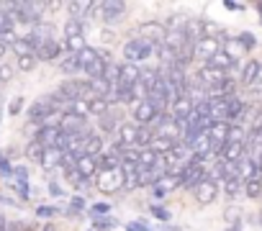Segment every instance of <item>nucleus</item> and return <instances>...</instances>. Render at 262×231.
Instances as JSON below:
<instances>
[{
  "instance_id": "nucleus-38",
  "label": "nucleus",
  "mask_w": 262,
  "mask_h": 231,
  "mask_svg": "<svg viewBox=\"0 0 262 231\" xmlns=\"http://www.w3.org/2000/svg\"><path fill=\"white\" fill-rule=\"evenodd\" d=\"M70 110L77 113V115H82V119H88V115H90V105H88V100H75V103H70Z\"/></svg>"
},
{
  "instance_id": "nucleus-53",
  "label": "nucleus",
  "mask_w": 262,
  "mask_h": 231,
  "mask_svg": "<svg viewBox=\"0 0 262 231\" xmlns=\"http://www.w3.org/2000/svg\"><path fill=\"white\" fill-rule=\"evenodd\" d=\"M41 231H54V226H52V223H44V226H41Z\"/></svg>"
},
{
  "instance_id": "nucleus-20",
  "label": "nucleus",
  "mask_w": 262,
  "mask_h": 231,
  "mask_svg": "<svg viewBox=\"0 0 262 231\" xmlns=\"http://www.w3.org/2000/svg\"><path fill=\"white\" fill-rule=\"evenodd\" d=\"M77 172L82 180H90L95 172H98V165H95V157H77Z\"/></svg>"
},
{
  "instance_id": "nucleus-54",
  "label": "nucleus",
  "mask_w": 262,
  "mask_h": 231,
  "mask_svg": "<svg viewBox=\"0 0 262 231\" xmlns=\"http://www.w3.org/2000/svg\"><path fill=\"white\" fill-rule=\"evenodd\" d=\"M257 82L262 85V64H259V75H257Z\"/></svg>"
},
{
  "instance_id": "nucleus-41",
  "label": "nucleus",
  "mask_w": 262,
  "mask_h": 231,
  "mask_svg": "<svg viewBox=\"0 0 262 231\" xmlns=\"http://www.w3.org/2000/svg\"><path fill=\"white\" fill-rule=\"evenodd\" d=\"M113 223H116V221L108 218V216H95V223H93V226L100 228V231H108V228H113Z\"/></svg>"
},
{
  "instance_id": "nucleus-8",
  "label": "nucleus",
  "mask_w": 262,
  "mask_h": 231,
  "mask_svg": "<svg viewBox=\"0 0 262 231\" xmlns=\"http://www.w3.org/2000/svg\"><path fill=\"white\" fill-rule=\"evenodd\" d=\"M206 177H208L206 165H195V167H188V170L180 175V185H183V188H188V190H195Z\"/></svg>"
},
{
  "instance_id": "nucleus-36",
  "label": "nucleus",
  "mask_w": 262,
  "mask_h": 231,
  "mask_svg": "<svg viewBox=\"0 0 262 231\" xmlns=\"http://www.w3.org/2000/svg\"><path fill=\"white\" fill-rule=\"evenodd\" d=\"M185 24H188V18H183V16H170L167 24H165V29H167V31H185Z\"/></svg>"
},
{
  "instance_id": "nucleus-9",
  "label": "nucleus",
  "mask_w": 262,
  "mask_h": 231,
  "mask_svg": "<svg viewBox=\"0 0 262 231\" xmlns=\"http://www.w3.org/2000/svg\"><path fill=\"white\" fill-rule=\"evenodd\" d=\"M54 113H57L54 103H52L49 98H41V100H36V103L29 108V119H31V121H41V126H44V121L49 119V115H54Z\"/></svg>"
},
{
  "instance_id": "nucleus-14",
  "label": "nucleus",
  "mask_w": 262,
  "mask_h": 231,
  "mask_svg": "<svg viewBox=\"0 0 262 231\" xmlns=\"http://www.w3.org/2000/svg\"><path fill=\"white\" fill-rule=\"evenodd\" d=\"M198 80H201V85L213 87V85H219V82H224V80H229V77H226V72H221V70L211 67V64H203V67L198 70Z\"/></svg>"
},
{
  "instance_id": "nucleus-16",
  "label": "nucleus",
  "mask_w": 262,
  "mask_h": 231,
  "mask_svg": "<svg viewBox=\"0 0 262 231\" xmlns=\"http://www.w3.org/2000/svg\"><path fill=\"white\" fill-rule=\"evenodd\" d=\"M36 59H44V62H59V59H62V47L52 39V41H47V44L36 52Z\"/></svg>"
},
{
  "instance_id": "nucleus-13",
  "label": "nucleus",
  "mask_w": 262,
  "mask_h": 231,
  "mask_svg": "<svg viewBox=\"0 0 262 231\" xmlns=\"http://www.w3.org/2000/svg\"><path fill=\"white\" fill-rule=\"evenodd\" d=\"M59 129L64 134H80V131H85V119H82V115H77V113H72V110H67V113H62Z\"/></svg>"
},
{
  "instance_id": "nucleus-56",
  "label": "nucleus",
  "mask_w": 262,
  "mask_h": 231,
  "mask_svg": "<svg viewBox=\"0 0 262 231\" xmlns=\"http://www.w3.org/2000/svg\"><path fill=\"white\" fill-rule=\"evenodd\" d=\"M259 13H262V3H259Z\"/></svg>"
},
{
  "instance_id": "nucleus-42",
  "label": "nucleus",
  "mask_w": 262,
  "mask_h": 231,
  "mask_svg": "<svg viewBox=\"0 0 262 231\" xmlns=\"http://www.w3.org/2000/svg\"><path fill=\"white\" fill-rule=\"evenodd\" d=\"M36 62H39L36 57H21V59H18V70H24V72H31V70L36 67Z\"/></svg>"
},
{
  "instance_id": "nucleus-5",
  "label": "nucleus",
  "mask_w": 262,
  "mask_h": 231,
  "mask_svg": "<svg viewBox=\"0 0 262 231\" xmlns=\"http://www.w3.org/2000/svg\"><path fill=\"white\" fill-rule=\"evenodd\" d=\"M123 13H126V3H121V0H103V11H100L103 24L116 26L123 21Z\"/></svg>"
},
{
  "instance_id": "nucleus-25",
  "label": "nucleus",
  "mask_w": 262,
  "mask_h": 231,
  "mask_svg": "<svg viewBox=\"0 0 262 231\" xmlns=\"http://www.w3.org/2000/svg\"><path fill=\"white\" fill-rule=\"evenodd\" d=\"M59 70H62V72H67V75H77V72H82V67H80V57L70 52L67 57H62V59H59Z\"/></svg>"
},
{
  "instance_id": "nucleus-37",
  "label": "nucleus",
  "mask_w": 262,
  "mask_h": 231,
  "mask_svg": "<svg viewBox=\"0 0 262 231\" xmlns=\"http://www.w3.org/2000/svg\"><path fill=\"white\" fill-rule=\"evenodd\" d=\"M77 57H80V67H82V72H85V67H88V64H90V62L98 57V49H93V47H85V49H82Z\"/></svg>"
},
{
  "instance_id": "nucleus-35",
  "label": "nucleus",
  "mask_w": 262,
  "mask_h": 231,
  "mask_svg": "<svg viewBox=\"0 0 262 231\" xmlns=\"http://www.w3.org/2000/svg\"><path fill=\"white\" fill-rule=\"evenodd\" d=\"M244 193L249 198H262V180H247L244 182Z\"/></svg>"
},
{
  "instance_id": "nucleus-3",
  "label": "nucleus",
  "mask_w": 262,
  "mask_h": 231,
  "mask_svg": "<svg viewBox=\"0 0 262 231\" xmlns=\"http://www.w3.org/2000/svg\"><path fill=\"white\" fill-rule=\"evenodd\" d=\"M139 39H144V41L160 47V44H165V39H167V29H165V24H160V21H144V24L139 26Z\"/></svg>"
},
{
  "instance_id": "nucleus-10",
  "label": "nucleus",
  "mask_w": 262,
  "mask_h": 231,
  "mask_svg": "<svg viewBox=\"0 0 262 231\" xmlns=\"http://www.w3.org/2000/svg\"><path fill=\"white\" fill-rule=\"evenodd\" d=\"M221 52V39H201L195 44V59H206V64Z\"/></svg>"
},
{
  "instance_id": "nucleus-21",
  "label": "nucleus",
  "mask_w": 262,
  "mask_h": 231,
  "mask_svg": "<svg viewBox=\"0 0 262 231\" xmlns=\"http://www.w3.org/2000/svg\"><path fill=\"white\" fill-rule=\"evenodd\" d=\"M185 34L190 39V44H198L203 39V18H188L185 24Z\"/></svg>"
},
{
  "instance_id": "nucleus-39",
  "label": "nucleus",
  "mask_w": 262,
  "mask_h": 231,
  "mask_svg": "<svg viewBox=\"0 0 262 231\" xmlns=\"http://www.w3.org/2000/svg\"><path fill=\"white\" fill-rule=\"evenodd\" d=\"M100 129L103 131H118V124H116V119H113V115L111 113H105V115H100Z\"/></svg>"
},
{
  "instance_id": "nucleus-44",
  "label": "nucleus",
  "mask_w": 262,
  "mask_h": 231,
  "mask_svg": "<svg viewBox=\"0 0 262 231\" xmlns=\"http://www.w3.org/2000/svg\"><path fill=\"white\" fill-rule=\"evenodd\" d=\"M152 213H155L160 221H170V213H167L165 208H160V205H155V208H152Z\"/></svg>"
},
{
  "instance_id": "nucleus-18",
  "label": "nucleus",
  "mask_w": 262,
  "mask_h": 231,
  "mask_svg": "<svg viewBox=\"0 0 262 231\" xmlns=\"http://www.w3.org/2000/svg\"><path fill=\"white\" fill-rule=\"evenodd\" d=\"M244 157H247V147L244 144H226L224 152H221V159H226L231 165H239Z\"/></svg>"
},
{
  "instance_id": "nucleus-49",
  "label": "nucleus",
  "mask_w": 262,
  "mask_h": 231,
  "mask_svg": "<svg viewBox=\"0 0 262 231\" xmlns=\"http://www.w3.org/2000/svg\"><path fill=\"white\" fill-rule=\"evenodd\" d=\"M85 208V200L82 198H72V211H82Z\"/></svg>"
},
{
  "instance_id": "nucleus-28",
  "label": "nucleus",
  "mask_w": 262,
  "mask_h": 231,
  "mask_svg": "<svg viewBox=\"0 0 262 231\" xmlns=\"http://www.w3.org/2000/svg\"><path fill=\"white\" fill-rule=\"evenodd\" d=\"M226 144H247V129H244L242 124H229Z\"/></svg>"
},
{
  "instance_id": "nucleus-27",
  "label": "nucleus",
  "mask_w": 262,
  "mask_h": 231,
  "mask_svg": "<svg viewBox=\"0 0 262 231\" xmlns=\"http://www.w3.org/2000/svg\"><path fill=\"white\" fill-rule=\"evenodd\" d=\"M105 62H108V59H105V57H103V54L98 52V57H95V59H93V62H90L88 67H85V75H88L90 80H95V77H103V70H105Z\"/></svg>"
},
{
  "instance_id": "nucleus-43",
  "label": "nucleus",
  "mask_w": 262,
  "mask_h": 231,
  "mask_svg": "<svg viewBox=\"0 0 262 231\" xmlns=\"http://www.w3.org/2000/svg\"><path fill=\"white\" fill-rule=\"evenodd\" d=\"M239 41H242V47H244V49H252V47L257 44L252 34H242V36H239Z\"/></svg>"
},
{
  "instance_id": "nucleus-32",
  "label": "nucleus",
  "mask_w": 262,
  "mask_h": 231,
  "mask_svg": "<svg viewBox=\"0 0 262 231\" xmlns=\"http://www.w3.org/2000/svg\"><path fill=\"white\" fill-rule=\"evenodd\" d=\"M44 152H47V149H44V147H41L36 139L26 144V157H29L31 162H39V165H41V159H44Z\"/></svg>"
},
{
  "instance_id": "nucleus-2",
  "label": "nucleus",
  "mask_w": 262,
  "mask_h": 231,
  "mask_svg": "<svg viewBox=\"0 0 262 231\" xmlns=\"http://www.w3.org/2000/svg\"><path fill=\"white\" fill-rule=\"evenodd\" d=\"M123 188V175H121V167L118 170H103L98 172V190L105 193V195H113Z\"/></svg>"
},
{
  "instance_id": "nucleus-57",
  "label": "nucleus",
  "mask_w": 262,
  "mask_h": 231,
  "mask_svg": "<svg viewBox=\"0 0 262 231\" xmlns=\"http://www.w3.org/2000/svg\"><path fill=\"white\" fill-rule=\"evenodd\" d=\"M259 221H262V216H259Z\"/></svg>"
},
{
  "instance_id": "nucleus-46",
  "label": "nucleus",
  "mask_w": 262,
  "mask_h": 231,
  "mask_svg": "<svg viewBox=\"0 0 262 231\" xmlns=\"http://www.w3.org/2000/svg\"><path fill=\"white\" fill-rule=\"evenodd\" d=\"M36 213H39L41 218H47V216H54L57 211H54V208H49V205H41V208H36Z\"/></svg>"
},
{
  "instance_id": "nucleus-7",
  "label": "nucleus",
  "mask_w": 262,
  "mask_h": 231,
  "mask_svg": "<svg viewBox=\"0 0 262 231\" xmlns=\"http://www.w3.org/2000/svg\"><path fill=\"white\" fill-rule=\"evenodd\" d=\"M121 175H123V188L126 190H134L142 188V170L134 159H123L121 162Z\"/></svg>"
},
{
  "instance_id": "nucleus-47",
  "label": "nucleus",
  "mask_w": 262,
  "mask_h": 231,
  "mask_svg": "<svg viewBox=\"0 0 262 231\" xmlns=\"http://www.w3.org/2000/svg\"><path fill=\"white\" fill-rule=\"evenodd\" d=\"M126 228H128V231H149V228H147V226H144L142 221H134V223H128Z\"/></svg>"
},
{
  "instance_id": "nucleus-45",
  "label": "nucleus",
  "mask_w": 262,
  "mask_h": 231,
  "mask_svg": "<svg viewBox=\"0 0 262 231\" xmlns=\"http://www.w3.org/2000/svg\"><path fill=\"white\" fill-rule=\"evenodd\" d=\"M21 108H24V98H13V103H11V108H8V110H11V113L16 115V113H18Z\"/></svg>"
},
{
  "instance_id": "nucleus-4",
  "label": "nucleus",
  "mask_w": 262,
  "mask_h": 231,
  "mask_svg": "<svg viewBox=\"0 0 262 231\" xmlns=\"http://www.w3.org/2000/svg\"><path fill=\"white\" fill-rule=\"evenodd\" d=\"M139 77H142V70L139 64H131V62H123L121 70H118V90H128V87H137L139 85Z\"/></svg>"
},
{
  "instance_id": "nucleus-31",
  "label": "nucleus",
  "mask_w": 262,
  "mask_h": 231,
  "mask_svg": "<svg viewBox=\"0 0 262 231\" xmlns=\"http://www.w3.org/2000/svg\"><path fill=\"white\" fill-rule=\"evenodd\" d=\"M118 70H121V64H116V62H105V70H103V80L108 82V85H118Z\"/></svg>"
},
{
  "instance_id": "nucleus-24",
  "label": "nucleus",
  "mask_w": 262,
  "mask_h": 231,
  "mask_svg": "<svg viewBox=\"0 0 262 231\" xmlns=\"http://www.w3.org/2000/svg\"><path fill=\"white\" fill-rule=\"evenodd\" d=\"M208 64H211V67H216V70H221V72H229V70H234V67H236V59H231V57L221 49V52L208 62Z\"/></svg>"
},
{
  "instance_id": "nucleus-6",
  "label": "nucleus",
  "mask_w": 262,
  "mask_h": 231,
  "mask_svg": "<svg viewBox=\"0 0 262 231\" xmlns=\"http://www.w3.org/2000/svg\"><path fill=\"white\" fill-rule=\"evenodd\" d=\"M155 119H157V108L144 98L142 103H137L134 105V124L137 126H142V129H149L152 124H155Z\"/></svg>"
},
{
  "instance_id": "nucleus-33",
  "label": "nucleus",
  "mask_w": 262,
  "mask_h": 231,
  "mask_svg": "<svg viewBox=\"0 0 262 231\" xmlns=\"http://www.w3.org/2000/svg\"><path fill=\"white\" fill-rule=\"evenodd\" d=\"M80 36H82V21L70 18L64 24V39H80Z\"/></svg>"
},
{
  "instance_id": "nucleus-23",
  "label": "nucleus",
  "mask_w": 262,
  "mask_h": 231,
  "mask_svg": "<svg viewBox=\"0 0 262 231\" xmlns=\"http://www.w3.org/2000/svg\"><path fill=\"white\" fill-rule=\"evenodd\" d=\"M242 190H244V180L239 177V175H234V177H226L224 180V193L234 200V198H239L242 195Z\"/></svg>"
},
{
  "instance_id": "nucleus-48",
  "label": "nucleus",
  "mask_w": 262,
  "mask_h": 231,
  "mask_svg": "<svg viewBox=\"0 0 262 231\" xmlns=\"http://www.w3.org/2000/svg\"><path fill=\"white\" fill-rule=\"evenodd\" d=\"M93 213H95V216H100V213H108V205H105V203H95V205H93Z\"/></svg>"
},
{
  "instance_id": "nucleus-30",
  "label": "nucleus",
  "mask_w": 262,
  "mask_h": 231,
  "mask_svg": "<svg viewBox=\"0 0 262 231\" xmlns=\"http://www.w3.org/2000/svg\"><path fill=\"white\" fill-rule=\"evenodd\" d=\"M90 6H93V3H82V0H77V3H70L67 8H70V13H72L75 21H82V18H88Z\"/></svg>"
},
{
  "instance_id": "nucleus-40",
  "label": "nucleus",
  "mask_w": 262,
  "mask_h": 231,
  "mask_svg": "<svg viewBox=\"0 0 262 231\" xmlns=\"http://www.w3.org/2000/svg\"><path fill=\"white\" fill-rule=\"evenodd\" d=\"M18 39H21V36H16V31H13V29H8V31H0V44H3V47H13Z\"/></svg>"
},
{
  "instance_id": "nucleus-15",
  "label": "nucleus",
  "mask_w": 262,
  "mask_h": 231,
  "mask_svg": "<svg viewBox=\"0 0 262 231\" xmlns=\"http://www.w3.org/2000/svg\"><path fill=\"white\" fill-rule=\"evenodd\" d=\"M82 154L85 157H100L103 154V136L88 131L85 139H82Z\"/></svg>"
},
{
  "instance_id": "nucleus-52",
  "label": "nucleus",
  "mask_w": 262,
  "mask_h": 231,
  "mask_svg": "<svg viewBox=\"0 0 262 231\" xmlns=\"http://www.w3.org/2000/svg\"><path fill=\"white\" fill-rule=\"evenodd\" d=\"M0 170H3V172H11V167H8V162H6V159H0Z\"/></svg>"
},
{
  "instance_id": "nucleus-11",
  "label": "nucleus",
  "mask_w": 262,
  "mask_h": 231,
  "mask_svg": "<svg viewBox=\"0 0 262 231\" xmlns=\"http://www.w3.org/2000/svg\"><path fill=\"white\" fill-rule=\"evenodd\" d=\"M59 139H62V129H59V126H41V129L36 131V142H39L44 149H57Z\"/></svg>"
},
{
  "instance_id": "nucleus-34",
  "label": "nucleus",
  "mask_w": 262,
  "mask_h": 231,
  "mask_svg": "<svg viewBox=\"0 0 262 231\" xmlns=\"http://www.w3.org/2000/svg\"><path fill=\"white\" fill-rule=\"evenodd\" d=\"M13 52L18 54V59H21V57H36V52L29 47V41H26V39H18V41L13 44Z\"/></svg>"
},
{
  "instance_id": "nucleus-29",
  "label": "nucleus",
  "mask_w": 262,
  "mask_h": 231,
  "mask_svg": "<svg viewBox=\"0 0 262 231\" xmlns=\"http://www.w3.org/2000/svg\"><path fill=\"white\" fill-rule=\"evenodd\" d=\"M59 162H62V152L59 149H47L44 159H41V167L44 170H54V167H59Z\"/></svg>"
},
{
  "instance_id": "nucleus-12",
  "label": "nucleus",
  "mask_w": 262,
  "mask_h": 231,
  "mask_svg": "<svg viewBox=\"0 0 262 231\" xmlns=\"http://www.w3.org/2000/svg\"><path fill=\"white\" fill-rule=\"evenodd\" d=\"M193 193H195V200H198L201 205H208V203H213V200H216V195H219V185H216L213 180H208V177H206V180L193 190Z\"/></svg>"
},
{
  "instance_id": "nucleus-1",
  "label": "nucleus",
  "mask_w": 262,
  "mask_h": 231,
  "mask_svg": "<svg viewBox=\"0 0 262 231\" xmlns=\"http://www.w3.org/2000/svg\"><path fill=\"white\" fill-rule=\"evenodd\" d=\"M155 54V44H149V41H144V39H128L126 44H123V57H126V62H131V64H139L142 59H149Z\"/></svg>"
},
{
  "instance_id": "nucleus-17",
  "label": "nucleus",
  "mask_w": 262,
  "mask_h": 231,
  "mask_svg": "<svg viewBox=\"0 0 262 231\" xmlns=\"http://www.w3.org/2000/svg\"><path fill=\"white\" fill-rule=\"evenodd\" d=\"M257 75H259V62H257V59H247L244 67H242L239 82H242V85H254V82H257Z\"/></svg>"
},
{
  "instance_id": "nucleus-50",
  "label": "nucleus",
  "mask_w": 262,
  "mask_h": 231,
  "mask_svg": "<svg viewBox=\"0 0 262 231\" xmlns=\"http://www.w3.org/2000/svg\"><path fill=\"white\" fill-rule=\"evenodd\" d=\"M49 193H52V195H57V198H59V195H62V188H59V185H57V182H52V185H49Z\"/></svg>"
},
{
  "instance_id": "nucleus-26",
  "label": "nucleus",
  "mask_w": 262,
  "mask_h": 231,
  "mask_svg": "<svg viewBox=\"0 0 262 231\" xmlns=\"http://www.w3.org/2000/svg\"><path fill=\"white\" fill-rule=\"evenodd\" d=\"M88 105H90V115H98V119L111 110V100H108V98H98V95H95V98H90V100H88Z\"/></svg>"
},
{
  "instance_id": "nucleus-51",
  "label": "nucleus",
  "mask_w": 262,
  "mask_h": 231,
  "mask_svg": "<svg viewBox=\"0 0 262 231\" xmlns=\"http://www.w3.org/2000/svg\"><path fill=\"white\" fill-rule=\"evenodd\" d=\"M6 231H24V228H21V223H16V221H13V223H8V228H6Z\"/></svg>"
},
{
  "instance_id": "nucleus-55",
  "label": "nucleus",
  "mask_w": 262,
  "mask_h": 231,
  "mask_svg": "<svg viewBox=\"0 0 262 231\" xmlns=\"http://www.w3.org/2000/svg\"><path fill=\"white\" fill-rule=\"evenodd\" d=\"M3 54H6V47H3V44H0V59H3Z\"/></svg>"
},
{
  "instance_id": "nucleus-22",
  "label": "nucleus",
  "mask_w": 262,
  "mask_h": 231,
  "mask_svg": "<svg viewBox=\"0 0 262 231\" xmlns=\"http://www.w3.org/2000/svg\"><path fill=\"white\" fill-rule=\"evenodd\" d=\"M157 159H160V154L149 147V149H139V159H137V165H139V170L144 172V170H152V167L157 165Z\"/></svg>"
},
{
  "instance_id": "nucleus-19",
  "label": "nucleus",
  "mask_w": 262,
  "mask_h": 231,
  "mask_svg": "<svg viewBox=\"0 0 262 231\" xmlns=\"http://www.w3.org/2000/svg\"><path fill=\"white\" fill-rule=\"evenodd\" d=\"M190 44V39H188V34L185 31H167V39H165V47H170L175 54L180 52V49H185Z\"/></svg>"
}]
</instances>
